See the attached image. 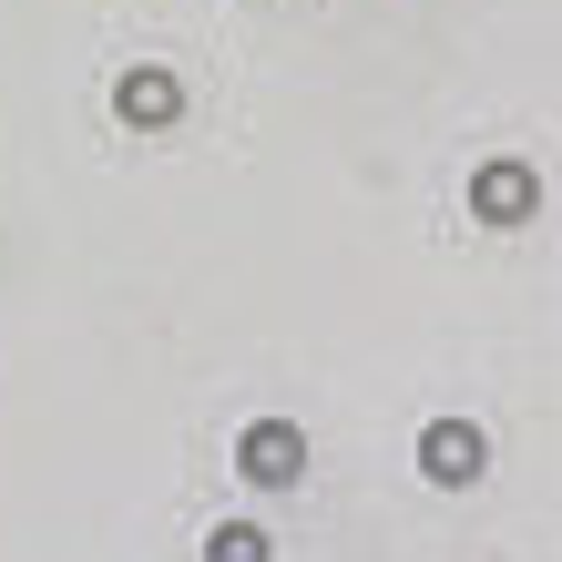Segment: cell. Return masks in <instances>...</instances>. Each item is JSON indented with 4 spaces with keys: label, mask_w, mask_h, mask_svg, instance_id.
Here are the masks:
<instances>
[{
    "label": "cell",
    "mask_w": 562,
    "mask_h": 562,
    "mask_svg": "<svg viewBox=\"0 0 562 562\" xmlns=\"http://www.w3.org/2000/svg\"><path fill=\"white\" fill-rule=\"evenodd\" d=\"M296 471H307V440H296V429H277V419H256V429H246V481L286 491Z\"/></svg>",
    "instance_id": "cell-1"
},
{
    "label": "cell",
    "mask_w": 562,
    "mask_h": 562,
    "mask_svg": "<svg viewBox=\"0 0 562 562\" xmlns=\"http://www.w3.org/2000/svg\"><path fill=\"white\" fill-rule=\"evenodd\" d=\"M419 460H429L440 481H471V471H481V429H450V419H440V429L419 440Z\"/></svg>",
    "instance_id": "cell-2"
},
{
    "label": "cell",
    "mask_w": 562,
    "mask_h": 562,
    "mask_svg": "<svg viewBox=\"0 0 562 562\" xmlns=\"http://www.w3.org/2000/svg\"><path fill=\"white\" fill-rule=\"evenodd\" d=\"M532 205V175H521V164H491L481 175V215H521Z\"/></svg>",
    "instance_id": "cell-3"
},
{
    "label": "cell",
    "mask_w": 562,
    "mask_h": 562,
    "mask_svg": "<svg viewBox=\"0 0 562 562\" xmlns=\"http://www.w3.org/2000/svg\"><path fill=\"white\" fill-rule=\"evenodd\" d=\"M123 113H144V123H164V113H175V82H164V72H144V82H123Z\"/></svg>",
    "instance_id": "cell-4"
},
{
    "label": "cell",
    "mask_w": 562,
    "mask_h": 562,
    "mask_svg": "<svg viewBox=\"0 0 562 562\" xmlns=\"http://www.w3.org/2000/svg\"><path fill=\"white\" fill-rule=\"evenodd\" d=\"M215 562H267V542H256L246 521H236V532H215Z\"/></svg>",
    "instance_id": "cell-5"
}]
</instances>
